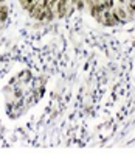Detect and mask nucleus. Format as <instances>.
<instances>
[{"label":"nucleus","mask_w":135,"mask_h":156,"mask_svg":"<svg viewBox=\"0 0 135 156\" xmlns=\"http://www.w3.org/2000/svg\"><path fill=\"white\" fill-rule=\"evenodd\" d=\"M8 17H9V8H8V5L6 3L0 5V23H5L8 20Z\"/></svg>","instance_id":"2"},{"label":"nucleus","mask_w":135,"mask_h":156,"mask_svg":"<svg viewBox=\"0 0 135 156\" xmlns=\"http://www.w3.org/2000/svg\"><path fill=\"white\" fill-rule=\"evenodd\" d=\"M96 2H101V0H96Z\"/></svg>","instance_id":"4"},{"label":"nucleus","mask_w":135,"mask_h":156,"mask_svg":"<svg viewBox=\"0 0 135 156\" xmlns=\"http://www.w3.org/2000/svg\"><path fill=\"white\" fill-rule=\"evenodd\" d=\"M115 12L118 14V17L121 19V23L127 22V11H126V6L124 5H118V6H113Z\"/></svg>","instance_id":"1"},{"label":"nucleus","mask_w":135,"mask_h":156,"mask_svg":"<svg viewBox=\"0 0 135 156\" xmlns=\"http://www.w3.org/2000/svg\"><path fill=\"white\" fill-rule=\"evenodd\" d=\"M120 2V5H126V0H118Z\"/></svg>","instance_id":"3"}]
</instances>
